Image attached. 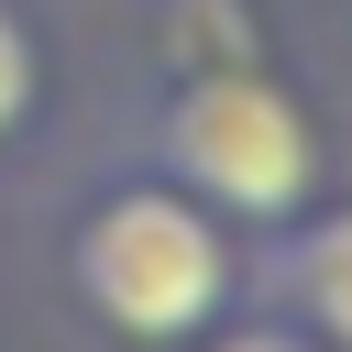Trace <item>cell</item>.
<instances>
[{"instance_id": "cell-2", "label": "cell", "mask_w": 352, "mask_h": 352, "mask_svg": "<svg viewBox=\"0 0 352 352\" xmlns=\"http://www.w3.org/2000/svg\"><path fill=\"white\" fill-rule=\"evenodd\" d=\"M165 154L187 187H209L220 209H253V220H286L308 198V121L286 88L264 77H198L176 110H165Z\"/></svg>"}, {"instance_id": "cell-1", "label": "cell", "mask_w": 352, "mask_h": 352, "mask_svg": "<svg viewBox=\"0 0 352 352\" xmlns=\"http://www.w3.org/2000/svg\"><path fill=\"white\" fill-rule=\"evenodd\" d=\"M77 286H88V308H99L110 330H132V341H187V330L220 319L231 253H220V231H209L187 198L132 187V198H110V209L77 231Z\"/></svg>"}, {"instance_id": "cell-5", "label": "cell", "mask_w": 352, "mask_h": 352, "mask_svg": "<svg viewBox=\"0 0 352 352\" xmlns=\"http://www.w3.org/2000/svg\"><path fill=\"white\" fill-rule=\"evenodd\" d=\"M220 352H308L297 330H242V341H220Z\"/></svg>"}, {"instance_id": "cell-4", "label": "cell", "mask_w": 352, "mask_h": 352, "mask_svg": "<svg viewBox=\"0 0 352 352\" xmlns=\"http://www.w3.org/2000/svg\"><path fill=\"white\" fill-rule=\"evenodd\" d=\"M22 88H33V55H22V22L0 11V121L22 110Z\"/></svg>"}, {"instance_id": "cell-3", "label": "cell", "mask_w": 352, "mask_h": 352, "mask_svg": "<svg viewBox=\"0 0 352 352\" xmlns=\"http://www.w3.org/2000/svg\"><path fill=\"white\" fill-rule=\"evenodd\" d=\"M286 286H297V308L352 352V209L341 220H319L308 242H297V264H286Z\"/></svg>"}]
</instances>
